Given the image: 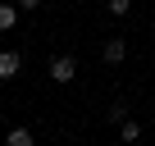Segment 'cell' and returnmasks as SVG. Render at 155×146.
<instances>
[{"mask_svg":"<svg viewBox=\"0 0 155 146\" xmlns=\"http://www.w3.org/2000/svg\"><path fill=\"white\" fill-rule=\"evenodd\" d=\"M18 23V5H14V0H5V5H0V32H9Z\"/></svg>","mask_w":155,"mask_h":146,"instance_id":"5","label":"cell"},{"mask_svg":"<svg viewBox=\"0 0 155 146\" xmlns=\"http://www.w3.org/2000/svg\"><path fill=\"white\" fill-rule=\"evenodd\" d=\"M150 28H155V18H150Z\"/></svg>","mask_w":155,"mask_h":146,"instance_id":"10","label":"cell"},{"mask_svg":"<svg viewBox=\"0 0 155 146\" xmlns=\"http://www.w3.org/2000/svg\"><path fill=\"white\" fill-rule=\"evenodd\" d=\"M18 68H23V55L18 50H0V82L18 78Z\"/></svg>","mask_w":155,"mask_h":146,"instance_id":"2","label":"cell"},{"mask_svg":"<svg viewBox=\"0 0 155 146\" xmlns=\"http://www.w3.org/2000/svg\"><path fill=\"white\" fill-rule=\"evenodd\" d=\"M123 55H128V41H123V37H110V41L101 46V59H105V64H123Z\"/></svg>","mask_w":155,"mask_h":146,"instance_id":"3","label":"cell"},{"mask_svg":"<svg viewBox=\"0 0 155 146\" xmlns=\"http://www.w3.org/2000/svg\"><path fill=\"white\" fill-rule=\"evenodd\" d=\"M105 119H110V123H128V105H123V101H114V105L105 110Z\"/></svg>","mask_w":155,"mask_h":146,"instance_id":"7","label":"cell"},{"mask_svg":"<svg viewBox=\"0 0 155 146\" xmlns=\"http://www.w3.org/2000/svg\"><path fill=\"white\" fill-rule=\"evenodd\" d=\"M110 14H114V18H128V14H132V0H110Z\"/></svg>","mask_w":155,"mask_h":146,"instance_id":"8","label":"cell"},{"mask_svg":"<svg viewBox=\"0 0 155 146\" xmlns=\"http://www.w3.org/2000/svg\"><path fill=\"white\" fill-rule=\"evenodd\" d=\"M5 146H37V137H32V128H9Z\"/></svg>","mask_w":155,"mask_h":146,"instance_id":"4","label":"cell"},{"mask_svg":"<svg viewBox=\"0 0 155 146\" xmlns=\"http://www.w3.org/2000/svg\"><path fill=\"white\" fill-rule=\"evenodd\" d=\"M119 137H123L128 146H132V141H141V123H137V119H128V123H119Z\"/></svg>","mask_w":155,"mask_h":146,"instance_id":"6","label":"cell"},{"mask_svg":"<svg viewBox=\"0 0 155 146\" xmlns=\"http://www.w3.org/2000/svg\"><path fill=\"white\" fill-rule=\"evenodd\" d=\"M50 78H55V82H73V78H78V59H73V55H55V59H50Z\"/></svg>","mask_w":155,"mask_h":146,"instance_id":"1","label":"cell"},{"mask_svg":"<svg viewBox=\"0 0 155 146\" xmlns=\"http://www.w3.org/2000/svg\"><path fill=\"white\" fill-rule=\"evenodd\" d=\"M14 5H18V9H23V14H32V9H37V5H41V0H14Z\"/></svg>","mask_w":155,"mask_h":146,"instance_id":"9","label":"cell"}]
</instances>
